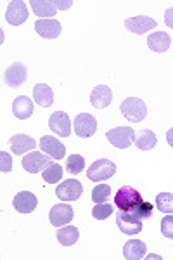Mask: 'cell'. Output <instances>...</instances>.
<instances>
[{"mask_svg":"<svg viewBox=\"0 0 173 260\" xmlns=\"http://www.w3.org/2000/svg\"><path fill=\"white\" fill-rule=\"evenodd\" d=\"M171 224H173V217L171 213H166V217L161 220V233L164 238H168V240H171L173 238V231H171Z\"/></svg>","mask_w":173,"mask_h":260,"instance_id":"33","label":"cell"},{"mask_svg":"<svg viewBox=\"0 0 173 260\" xmlns=\"http://www.w3.org/2000/svg\"><path fill=\"white\" fill-rule=\"evenodd\" d=\"M116 225L121 233L130 234V236L139 234L142 231V220H139L137 217L130 215L128 212H121V210H120V213H116Z\"/></svg>","mask_w":173,"mask_h":260,"instance_id":"16","label":"cell"},{"mask_svg":"<svg viewBox=\"0 0 173 260\" xmlns=\"http://www.w3.org/2000/svg\"><path fill=\"white\" fill-rule=\"evenodd\" d=\"M111 213H115V207L109 203H95V208L92 210V217L97 220H104L108 217H111Z\"/></svg>","mask_w":173,"mask_h":260,"instance_id":"31","label":"cell"},{"mask_svg":"<svg viewBox=\"0 0 173 260\" xmlns=\"http://www.w3.org/2000/svg\"><path fill=\"white\" fill-rule=\"evenodd\" d=\"M147 47L153 52H166L171 47V37L166 31H154L147 37Z\"/></svg>","mask_w":173,"mask_h":260,"instance_id":"19","label":"cell"},{"mask_svg":"<svg viewBox=\"0 0 173 260\" xmlns=\"http://www.w3.org/2000/svg\"><path fill=\"white\" fill-rule=\"evenodd\" d=\"M39 146H40L42 153H45L47 156L52 158V160H61V158L66 156L64 144L59 139H56L54 136H42Z\"/></svg>","mask_w":173,"mask_h":260,"instance_id":"11","label":"cell"},{"mask_svg":"<svg viewBox=\"0 0 173 260\" xmlns=\"http://www.w3.org/2000/svg\"><path fill=\"white\" fill-rule=\"evenodd\" d=\"M9 146L16 156H21V154H26L29 151H35L39 144L33 137L26 136V134H14L9 139Z\"/></svg>","mask_w":173,"mask_h":260,"instance_id":"13","label":"cell"},{"mask_svg":"<svg viewBox=\"0 0 173 260\" xmlns=\"http://www.w3.org/2000/svg\"><path fill=\"white\" fill-rule=\"evenodd\" d=\"M120 111L128 121L132 123H139V121L146 120L147 116V106L142 99L139 98H126L123 103L120 104Z\"/></svg>","mask_w":173,"mask_h":260,"instance_id":"1","label":"cell"},{"mask_svg":"<svg viewBox=\"0 0 173 260\" xmlns=\"http://www.w3.org/2000/svg\"><path fill=\"white\" fill-rule=\"evenodd\" d=\"M108 141L118 149H126L133 144L135 141V130L130 127H115L108 130L106 134Z\"/></svg>","mask_w":173,"mask_h":260,"instance_id":"5","label":"cell"},{"mask_svg":"<svg viewBox=\"0 0 173 260\" xmlns=\"http://www.w3.org/2000/svg\"><path fill=\"white\" fill-rule=\"evenodd\" d=\"M29 6H31V11L35 12L39 18H54L56 16V4L54 0H29Z\"/></svg>","mask_w":173,"mask_h":260,"instance_id":"22","label":"cell"},{"mask_svg":"<svg viewBox=\"0 0 173 260\" xmlns=\"http://www.w3.org/2000/svg\"><path fill=\"white\" fill-rule=\"evenodd\" d=\"M0 172H4V174L12 172V158L6 151H0Z\"/></svg>","mask_w":173,"mask_h":260,"instance_id":"32","label":"cell"},{"mask_svg":"<svg viewBox=\"0 0 173 260\" xmlns=\"http://www.w3.org/2000/svg\"><path fill=\"white\" fill-rule=\"evenodd\" d=\"M26 78H28V70H26V66L19 61L12 62L9 68L6 70V73H4V80H6L7 85L12 87V89H19V87L26 82Z\"/></svg>","mask_w":173,"mask_h":260,"instance_id":"9","label":"cell"},{"mask_svg":"<svg viewBox=\"0 0 173 260\" xmlns=\"http://www.w3.org/2000/svg\"><path fill=\"white\" fill-rule=\"evenodd\" d=\"M4 40H6V33H4V30L0 28V45L4 44Z\"/></svg>","mask_w":173,"mask_h":260,"instance_id":"35","label":"cell"},{"mask_svg":"<svg viewBox=\"0 0 173 260\" xmlns=\"http://www.w3.org/2000/svg\"><path fill=\"white\" fill-rule=\"evenodd\" d=\"M49 128L59 137L71 136V120L64 111H56L49 118Z\"/></svg>","mask_w":173,"mask_h":260,"instance_id":"12","label":"cell"},{"mask_svg":"<svg viewBox=\"0 0 173 260\" xmlns=\"http://www.w3.org/2000/svg\"><path fill=\"white\" fill-rule=\"evenodd\" d=\"M128 213H130V215H133V217H137L139 220H146V219H149V217L153 215V203L142 200L141 203H137L135 207L130 208Z\"/></svg>","mask_w":173,"mask_h":260,"instance_id":"27","label":"cell"},{"mask_svg":"<svg viewBox=\"0 0 173 260\" xmlns=\"http://www.w3.org/2000/svg\"><path fill=\"white\" fill-rule=\"evenodd\" d=\"M66 169L70 174H82L83 169H85V158L82 154H71L67 158V163H66Z\"/></svg>","mask_w":173,"mask_h":260,"instance_id":"30","label":"cell"},{"mask_svg":"<svg viewBox=\"0 0 173 260\" xmlns=\"http://www.w3.org/2000/svg\"><path fill=\"white\" fill-rule=\"evenodd\" d=\"M147 255V246L144 241L130 240L123 246V257L126 260H141Z\"/></svg>","mask_w":173,"mask_h":260,"instance_id":"21","label":"cell"},{"mask_svg":"<svg viewBox=\"0 0 173 260\" xmlns=\"http://www.w3.org/2000/svg\"><path fill=\"white\" fill-rule=\"evenodd\" d=\"M113 101V90L108 85H97L94 87L90 94V104L95 110H104L111 104Z\"/></svg>","mask_w":173,"mask_h":260,"instance_id":"18","label":"cell"},{"mask_svg":"<svg viewBox=\"0 0 173 260\" xmlns=\"http://www.w3.org/2000/svg\"><path fill=\"white\" fill-rule=\"evenodd\" d=\"M56 194H57L59 200L66 201V203H70V201H77V200L82 198L83 186H82V182L77 179H67L56 187Z\"/></svg>","mask_w":173,"mask_h":260,"instance_id":"6","label":"cell"},{"mask_svg":"<svg viewBox=\"0 0 173 260\" xmlns=\"http://www.w3.org/2000/svg\"><path fill=\"white\" fill-rule=\"evenodd\" d=\"M33 99L42 108H50L54 104V90L47 83H37L35 89H33Z\"/></svg>","mask_w":173,"mask_h":260,"instance_id":"23","label":"cell"},{"mask_svg":"<svg viewBox=\"0 0 173 260\" xmlns=\"http://www.w3.org/2000/svg\"><path fill=\"white\" fill-rule=\"evenodd\" d=\"M135 146H137L141 151H151L154 149V146L158 144V139H156V134L153 130L144 128L139 132V136H135Z\"/></svg>","mask_w":173,"mask_h":260,"instance_id":"25","label":"cell"},{"mask_svg":"<svg viewBox=\"0 0 173 260\" xmlns=\"http://www.w3.org/2000/svg\"><path fill=\"white\" fill-rule=\"evenodd\" d=\"M61 23L57 19H37L35 21V31L42 39H57L61 35Z\"/></svg>","mask_w":173,"mask_h":260,"instance_id":"17","label":"cell"},{"mask_svg":"<svg viewBox=\"0 0 173 260\" xmlns=\"http://www.w3.org/2000/svg\"><path fill=\"white\" fill-rule=\"evenodd\" d=\"M12 113L16 118L19 120H28L33 115V101L28 95H19L12 103Z\"/></svg>","mask_w":173,"mask_h":260,"instance_id":"20","label":"cell"},{"mask_svg":"<svg viewBox=\"0 0 173 260\" xmlns=\"http://www.w3.org/2000/svg\"><path fill=\"white\" fill-rule=\"evenodd\" d=\"M116 174V165L115 161L108 160V158H99L88 167L87 177L94 182H100V180H108Z\"/></svg>","mask_w":173,"mask_h":260,"instance_id":"2","label":"cell"},{"mask_svg":"<svg viewBox=\"0 0 173 260\" xmlns=\"http://www.w3.org/2000/svg\"><path fill=\"white\" fill-rule=\"evenodd\" d=\"M37 205H39V200H37V196L31 191H21L12 200V207H14V210L18 213L35 212Z\"/></svg>","mask_w":173,"mask_h":260,"instance_id":"14","label":"cell"},{"mask_svg":"<svg viewBox=\"0 0 173 260\" xmlns=\"http://www.w3.org/2000/svg\"><path fill=\"white\" fill-rule=\"evenodd\" d=\"M62 174H64V172H62V167L56 161H52L50 165H47L44 170H42V177H44V180L47 184H57L59 180L62 179Z\"/></svg>","mask_w":173,"mask_h":260,"instance_id":"26","label":"cell"},{"mask_svg":"<svg viewBox=\"0 0 173 260\" xmlns=\"http://www.w3.org/2000/svg\"><path fill=\"white\" fill-rule=\"evenodd\" d=\"M28 19V7L26 2L23 0H12L7 6L6 11V21L11 24V26H19V24L26 23Z\"/></svg>","mask_w":173,"mask_h":260,"instance_id":"7","label":"cell"},{"mask_svg":"<svg viewBox=\"0 0 173 260\" xmlns=\"http://www.w3.org/2000/svg\"><path fill=\"white\" fill-rule=\"evenodd\" d=\"M142 201V196L135 187L132 186H121L115 194V205L121 212H128L130 208L135 207Z\"/></svg>","mask_w":173,"mask_h":260,"instance_id":"3","label":"cell"},{"mask_svg":"<svg viewBox=\"0 0 173 260\" xmlns=\"http://www.w3.org/2000/svg\"><path fill=\"white\" fill-rule=\"evenodd\" d=\"M156 208L161 213H171L173 212V194L171 192H159L156 196Z\"/></svg>","mask_w":173,"mask_h":260,"instance_id":"28","label":"cell"},{"mask_svg":"<svg viewBox=\"0 0 173 260\" xmlns=\"http://www.w3.org/2000/svg\"><path fill=\"white\" fill-rule=\"evenodd\" d=\"M75 217V210L71 208V205H67L66 201L64 203H59V205H54L50 208V213H49V220L54 228H62V225L70 224Z\"/></svg>","mask_w":173,"mask_h":260,"instance_id":"8","label":"cell"},{"mask_svg":"<svg viewBox=\"0 0 173 260\" xmlns=\"http://www.w3.org/2000/svg\"><path fill=\"white\" fill-rule=\"evenodd\" d=\"M54 4H56L57 11H67L71 6H73V2H71V0H54Z\"/></svg>","mask_w":173,"mask_h":260,"instance_id":"34","label":"cell"},{"mask_svg":"<svg viewBox=\"0 0 173 260\" xmlns=\"http://www.w3.org/2000/svg\"><path fill=\"white\" fill-rule=\"evenodd\" d=\"M111 198V186L108 184H97L92 189V201L94 203H106Z\"/></svg>","mask_w":173,"mask_h":260,"instance_id":"29","label":"cell"},{"mask_svg":"<svg viewBox=\"0 0 173 260\" xmlns=\"http://www.w3.org/2000/svg\"><path fill=\"white\" fill-rule=\"evenodd\" d=\"M73 130L78 137H92L97 132V120L95 116L88 115V113H80L73 121Z\"/></svg>","mask_w":173,"mask_h":260,"instance_id":"10","label":"cell"},{"mask_svg":"<svg viewBox=\"0 0 173 260\" xmlns=\"http://www.w3.org/2000/svg\"><path fill=\"white\" fill-rule=\"evenodd\" d=\"M80 238V231L75 225H62V228L57 229V241L61 243L62 246H73L75 243L78 241Z\"/></svg>","mask_w":173,"mask_h":260,"instance_id":"24","label":"cell"},{"mask_svg":"<svg viewBox=\"0 0 173 260\" xmlns=\"http://www.w3.org/2000/svg\"><path fill=\"white\" fill-rule=\"evenodd\" d=\"M156 21L149 16H135V18L125 19V28L133 35H142V33L151 31L153 28H156Z\"/></svg>","mask_w":173,"mask_h":260,"instance_id":"15","label":"cell"},{"mask_svg":"<svg viewBox=\"0 0 173 260\" xmlns=\"http://www.w3.org/2000/svg\"><path fill=\"white\" fill-rule=\"evenodd\" d=\"M50 163H52V158L47 156L45 153H42V151H29L21 160V165H23V169L28 174H39Z\"/></svg>","mask_w":173,"mask_h":260,"instance_id":"4","label":"cell"}]
</instances>
